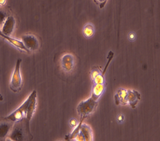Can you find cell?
I'll return each instance as SVG.
<instances>
[{"mask_svg": "<svg viewBox=\"0 0 160 141\" xmlns=\"http://www.w3.org/2000/svg\"><path fill=\"white\" fill-rule=\"evenodd\" d=\"M140 98L141 95L138 91L122 88L118 89L115 94V100L117 105L130 104L132 109L136 108Z\"/></svg>", "mask_w": 160, "mask_h": 141, "instance_id": "obj_1", "label": "cell"}, {"mask_svg": "<svg viewBox=\"0 0 160 141\" xmlns=\"http://www.w3.org/2000/svg\"><path fill=\"white\" fill-rule=\"evenodd\" d=\"M34 91H33L31 93L29 97L19 108H18L16 111L13 112L11 114H10L8 116L5 118L6 121L10 123H20L24 121L29 110V106L31 104Z\"/></svg>", "mask_w": 160, "mask_h": 141, "instance_id": "obj_2", "label": "cell"}, {"mask_svg": "<svg viewBox=\"0 0 160 141\" xmlns=\"http://www.w3.org/2000/svg\"><path fill=\"white\" fill-rule=\"evenodd\" d=\"M97 104L98 101L91 96L79 103L77 106V112L80 117V124H82L85 119L94 111Z\"/></svg>", "mask_w": 160, "mask_h": 141, "instance_id": "obj_3", "label": "cell"}, {"mask_svg": "<svg viewBox=\"0 0 160 141\" xmlns=\"http://www.w3.org/2000/svg\"><path fill=\"white\" fill-rule=\"evenodd\" d=\"M70 139L75 141H93L92 129L86 124H80L74 128L69 136Z\"/></svg>", "mask_w": 160, "mask_h": 141, "instance_id": "obj_4", "label": "cell"}, {"mask_svg": "<svg viewBox=\"0 0 160 141\" xmlns=\"http://www.w3.org/2000/svg\"><path fill=\"white\" fill-rule=\"evenodd\" d=\"M21 59H18L16 66L15 70L12 76L10 81V89L13 92L19 91L22 87V78L21 73Z\"/></svg>", "mask_w": 160, "mask_h": 141, "instance_id": "obj_5", "label": "cell"}, {"mask_svg": "<svg viewBox=\"0 0 160 141\" xmlns=\"http://www.w3.org/2000/svg\"><path fill=\"white\" fill-rule=\"evenodd\" d=\"M22 42L29 51H35L39 48V41L34 35L25 34L22 37Z\"/></svg>", "mask_w": 160, "mask_h": 141, "instance_id": "obj_6", "label": "cell"}, {"mask_svg": "<svg viewBox=\"0 0 160 141\" xmlns=\"http://www.w3.org/2000/svg\"><path fill=\"white\" fill-rule=\"evenodd\" d=\"M61 67L66 72H70L73 70L74 67V58L71 53L64 54L61 59Z\"/></svg>", "mask_w": 160, "mask_h": 141, "instance_id": "obj_7", "label": "cell"}, {"mask_svg": "<svg viewBox=\"0 0 160 141\" xmlns=\"http://www.w3.org/2000/svg\"><path fill=\"white\" fill-rule=\"evenodd\" d=\"M2 26L1 29L2 33L5 36H10L15 29V18L12 16H8Z\"/></svg>", "mask_w": 160, "mask_h": 141, "instance_id": "obj_8", "label": "cell"}, {"mask_svg": "<svg viewBox=\"0 0 160 141\" xmlns=\"http://www.w3.org/2000/svg\"><path fill=\"white\" fill-rule=\"evenodd\" d=\"M113 55H114V53L112 51H110L109 54H108V62H107V64L106 65V66L104 67V70H102V72L101 74L98 75L92 81V82H94V84H104L105 83V78H104V74L106 73V72L108 69V68L109 67V65L111 61L113 59Z\"/></svg>", "mask_w": 160, "mask_h": 141, "instance_id": "obj_9", "label": "cell"}, {"mask_svg": "<svg viewBox=\"0 0 160 141\" xmlns=\"http://www.w3.org/2000/svg\"><path fill=\"white\" fill-rule=\"evenodd\" d=\"M106 89L105 84H94L92 88L91 97H93L95 100L98 101L99 98L101 97L104 93Z\"/></svg>", "mask_w": 160, "mask_h": 141, "instance_id": "obj_10", "label": "cell"}, {"mask_svg": "<svg viewBox=\"0 0 160 141\" xmlns=\"http://www.w3.org/2000/svg\"><path fill=\"white\" fill-rule=\"evenodd\" d=\"M0 37H2V38L5 39L6 40H7L8 42L10 44L13 45L15 46L16 48L19 49H23L25 46L24 45L23 43L21 40H19L18 39H16V38H13L12 37H10V36H5L1 31V30L0 29Z\"/></svg>", "mask_w": 160, "mask_h": 141, "instance_id": "obj_11", "label": "cell"}, {"mask_svg": "<svg viewBox=\"0 0 160 141\" xmlns=\"http://www.w3.org/2000/svg\"><path fill=\"white\" fill-rule=\"evenodd\" d=\"M10 138L13 141H22L23 139V134L21 126H15L12 133L10 135Z\"/></svg>", "mask_w": 160, "mask_h": 141, "instance_id": "obj_12", "label": "cell"}, {"mask_svg": "<svg viewBox=\"0 0 160 141\" xmlns=\"http://www.w3.org/2000/svg\"><path fill=\"white\" fill-rule=\"evenodd\" d=\"M95 28L92 23H87L83 29V34L87 38H89L94 35Z\"/></svg>", "mask_w": 160, "mask_h": 141, "instance_id": "obj_13", "label": "cell"}, {"mask_svg": "<svg viewBox=\"0 0 160 141\" xmlns=\"http://www.w3.org/2000/svg\"><path fill=\"white\" fill-rule=\"evenodd\" d=\"M11 123H12L8 121L7 123L0 124V138H3L6 136L11 128Z\"/></svg>", "mask_w": 160, "mask_h": 141, "instance_id": "obj_14", "label": "cell"}, {"mask_svg": "<svg viewBox=\"0 0 160 141\" xmlns=\"http://www.w3.org/2000/svg\"><path fill=\"white\" fill-rule=\"evenodd\" d=\"M102 72V70H101V68L100 67H94L92 69V70L91 72V74H90L91 81H92L98 75L101 74Z\"/></svg>", "mask_w": 160, "mask_h": 141, "instance_id": "obj_15", "label": "cell"}, {"mask_svg": "<svg viewBox=\"0 0 160 141\" xmlns=\"http://www.w3.org/2000/svg\"><path fill=\"white\" fill-rule=\"evenodd\" d=\"M6 18H7L6 14L3 12L0 11V26L3 25V23L5 22Z\"/></svg>", "mask_w": 160, "mask_h": 141, "instance_id": "obj_16", "label": "cell"}, {"mask_svg": "<svg viewBox=\"0 0 160 141\" xmlns=\"http://www.w3.org/2000/svg\"><path fill=\"white\" fill-rule=\"evenodd\" d=\"M117 121L119 124L123 123L125 121V117H124V115L121 114V113L118 115L117 117Z\"/></svg>", "mask_w": 160, "mask_h": 141, "instance_id": "obj_17", "label": "cell"}, {"mask_svg": "<svg viewBox=\"0 0 160 141\" xmlns=\"http://www.w3.org/2000/svg\"><path fill=\"white\" fill-rule=\"evenodd\" d=\"M69 124L70 125V126L72 127L73 128H75L76 127L78 126V125L79 124V123H78L77 120L76 119H71L69 121Z\"/></svg>", "mask_w": 160, "mask_h": 141, "instance_id": "obj_18", "label": "cell"}, {"mask_svg": "<svg viewBox=\"0 0 160 141\" xmlns=\"http://www.w3.org/2000/svg\"><path fill=\"white\" fill-rule=\"evenodd\" d=\"M128 40H130L131 42H133V41H134V40H136V34H135L134 33L131 32V33H130L128 34Z\"/></svg>", "mask_w": 160, "mask_h": 141, "instance_id": "obj_19", "label": "cell"}, {"mask_svg": "<svg viewBox=\"0 0 160 141\" xmlns=\"http://www.w3.org/2000/svg\"><path fill=\"white\" fill-rule=\"evenodd\" d=\"M96 1H97V3L100 5V8H102L104 6L107 0H96Z\"/></svg>", "mask_w": 160, "mask_h": 141, "instance_id": "obj_20", "label": "cell"}, {"mask_svg": "<svg viewBox=\"0 0 160 141\" xmlns=\"http://www.w3.org/2000/svg\"><path fill=\"white\" fill-rule=\"evenodd\" d=\"M6 0H0V6H3L6 4Z\"/></svg>", "mask_w": 160, "mask_h": 141, "instance_id": "obj_21", "label": "cell"}]
</instances>
